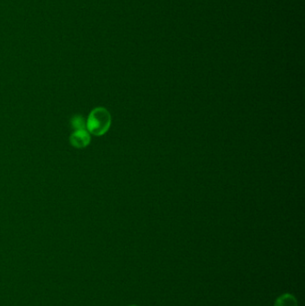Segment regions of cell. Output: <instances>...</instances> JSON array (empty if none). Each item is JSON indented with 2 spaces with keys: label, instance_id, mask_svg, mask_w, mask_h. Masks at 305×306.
Here are the masks:
<instances>
[{
  "label": "cell",
  "instance_id": "obj_5",
  "mask_svg": "<svg viewBox=\"0 0 305 306\" xmlns=\"http://www.w3.org/2000/svg\"><path fill=\"white\" fill-rule=\"evenodd\" d=\"M135 306V305H132V306Z\"/></svg>",
  "mask_w": 305,
  "mask_h": 306
},
{
  "label": "cell",
  "instance_id": "obj_4",
  "mask_svg": "<svg viewBox=\"0 0 305 306\" xmlns=\"http://www.w3.org/2000/svg\"><path fill=\"white\" fill-rule=\"evenodd\" d=\"M71 127L73 130L86 129V121L82 116H74L71 119Z\"/></svg>",
  "mask_w": 305,
  "mask_h": 306
},
{
  "label": "cell",
  "instance_id": "obj_1",
  "mask_svg": "<svg viewBox=\"0 0 305 306\" xmlns=\"http://www.w3.org/2000/svg\"><path fill=\"white\" fill-rule=\"evenodd\" d=\"M111 126V116L107 108L99 107L92 109L86 120L87 131L95 136L105 135Z\"/></svg>",
  "mask_w": 305,
  "mask_h": 306
},
{
  "label": "cell",
  "instance_id": "obj_3",
  "mask_svg": "<svg viewBox=\"0 0 305 306\" xmlns=\"http://www.w3.org/2000/svg\"><path fill=\"white\" fill-rule=\"evenodd\" d=\"M274 306H298V302L294 295L286 293L276 298Z\"/></svg>",
  "mask_w": 305,
  "mask_h": 306
},
{
  "label": "cell",
  "instance_id": "obj_2",
  "mask_svg": "<svg viewBox=\"0 0 305 306\" xmlns=\"http://www.w3.org/2000/svg\"><path fill=\"white\" fill-rule=\"evenodd\" d=\"M69 140L71 145L74 148L83 149L87 147L91 142V134L87 131V129L73 130Z\"/></svg>",
  "mask_w": 305,
  "mask_h": 306
}]
</instances>
